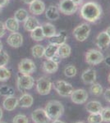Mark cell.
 I'll return each instance as SVG.
<instances>
[{
	"label": "cell",
	"instance_id": "1",
	"mask_svg": "<svg viewBox=\"0 0 110 123\" xmlns=\"http://www.w3.org/2000/svg\"><path fill=\"white\" fill-rule=\"evenodd\" d=\"M102 14V8L99 3L95 2H87L81 9V17L88 22H95Z\"/></svg>",
	"mask_w": 110,
	"mask_h": 123
},
{
	"label": "cell",
	"instance_id": "2",
	"mask_svg": "<svg viewBox=\"0 0 110 123\" xmlns=\"http://www.w3.org/2000/svg\"><path fill=\"white\" fill-rule=\"evenodd\" d=\"M45 111L51 121L58 120L64 112V107L58 100H51L46 104Z\"/></svg>",
	"mask_w": 110,
	"mask_h": 123
},
{
	"label": "cell",
	"instance_id": "3",
	"mask_svg": "<svg viewBox=\"0 0 110 123\" xmlns=\"http://www.w3.org/2000/svg\"><path fill=\"white\" fill-rule=\"evenodd\" d=\"M35 85V80L31 75L22 74L18 73L17 80V86L19 91L25 92L26 90H29L33 88Z\"/></svg>",
	"mask_w": 110,
	"mask_h": 123
},
{
	"label": "cell",
	"instance_id": "4",
	"mask_svg": "<svg viewBox=\"0 0 110 123\" xmlns=\"http://www.w3.org/2000/svg\"><path fill=\"white\" fill-rule=\"evenodd\" d=\"M56 92L62 97H70L74 88L71 84L65 80H58L53 84Z\"/></svg>",
	"mask_w": 110,
	"mask_h": 123
},
{
	"label": "cell",
	"instance_id": "5",
	"mask_svg": "<svg viewBox=\"0 0 110 123\" xmlns=\"http://www.w3.org/2000/svg\"><path fill=\"white\" fill-rule=\"evenodd\" d=\"M91 28L87 23H82L73 30V35L77 41L83 42L89 37Z\"/></svg>",
	"mask_w": 110,
	"mask_h": 123
},
{
	"label": "cell",
	"instance_id": "6",
	"mask_svg": "<svg viewBox=\"0 0 110 123\" xmlns=\"http://www.w3.org/2000/svg\"><path fill=\"white\" fill-rule=\"evenodd\" d=\"M53 83L50 79L46 76H41L36 81V90L40 95H47L50 93Z\"/></svg>",
	"mask_w": 110,
	"mask_h": 123
},
{
	"label": "cell",
	"instance_id": "7",
	"mask_svg": "<svg viewBox=\"0 0 110 123\" xmlns=\"http://www.w3.org/2000/svg\"><path fill=\"white\" fill-rule=\"evenodd\" d=\"M104 54L97 49H90L85 53V61L90 65H93V66L98 65L104 62Z\"/></svg>",
	"mask_w": 110,
	"mask_h": 123
},
{
	"label": "cell",
	"instance_id": "8",
	"mask_svg": "<svg viewBox=\"0 0 110 123\" xmlns=\"http://www.w3.org/2000/svg\"><path fill=\"white\" fill-rule=\"evenodd\" d=\"M58 10L65 15H72L77 11V5L71 0H60Z\"/></svg>",
	"mask_w": 110,
	"mask_h": 123
},
{
	"label": "cell",
	"instance_id": "9",
	"mask_svg": "<svg viewBox=\"0 0 110 123\" xmlns=\"http://www.w3.org/2000/svg\"><path fill=\"white\" fill-rule=\"evenodd\" d=\"M36 69L35 62L29 58H23L18 64V71L20 73L31 75Z\"/></svg>",
	"mask_w": 110,
	"mask_h": 123
},
{
	"label": "cell",
	"instance_id": "10",
	"mask_svg": "<svg viewBox=\"0 0 110 123\" xmlns=\"http://www.w3.org/2000/svg\"><path fill=\"white\" fill-rule=\"evenodd\" d=\"M71 99L72 103L76 104H83L88 99V93L85 90L83 89H78V90H73L71 94Z\"/></svg>",
	"mask_w": 110,
	"mask_h": 123
},
{
	"label": "cell",
	"instance_id": "11",
	"mask_svg": "<svg viewBox=\"0 0 110 123\" xmlns=\"http://www.w3.org/2000/svg\"><path fill=\"white\" fill-rule=\"evenodd\" d=\"M31 118L34 123H49L51 121L43 108H37L33 111Z\"/></svg>",
	"mask_w": 110,
	"mask_h": 123
},
{
	"label": "cell",
	"instance_id": "12",
	"mask_svg": "<svg viewBox=\"0 0 110 123\" xmlns=\"http://www.w3.org/2000/svg\"><path fill=\"white\" fill-rule=\"evenodd\" d=\"M7 43L12 48H15V49L20 48L23 43L22 35L21 33H19L18 31H17V32H12L8 35V37H7Z\"/></svg>",
	"mask_w": 110,
	"mask_h": 123
},
{
	"label": "cell",
	"instance_id": "13",
	"mask_svg": "<svg viewBox=\"0 0 110 123\" xmlns=\"http://www.w3.org/2000/svg\"><path fill=\"white\" fill-rule=\"evenodd\" d=\"M110 44V38L106 31H102L96 37V45L100 50H105Z\"/></svg>",
	"mask_w": 110,
	"mask_h": 123
},
{
	"label": "cell",
	"instance_id": "14",
	"mask_svg": "<svg viewBox=\"0 0 110 123\" xmlns=\"http://www.w3.org/2000/svg\"><path fill=\"white\" fill-rule=\"evenodd\" d=\"M29 11L33 15L38 16L43 14L45 12V4L41 0H35L30 4Z\"/></svg>",
	"mask_w": 110,
	"mask_h": 123
},
{
	"label": "cell",
	"instance_id": "15",
	"mask_svg": "<svg viewBox=\"0 0 110 123\" xmlns=\"http://www.w3.org/2000/svg\"><path fill=\"white\" fill-rule=\"evenodd\" d=\"M96 71L93 68H89L84 71L81 75V80L85 85H92L96 80Z\"/></svg>",
	"mask_w": 110,
	"mask_h": 123
},
{
	"label": "cell",
	"instance_id": "16",
	"mask_svg": "<svg viewBox=\"0 0 110 123\" xmlns=\"http://www.w3.org/2000/svg\"><path fill=\"white\" fill-rule=\"evenodd\" d=\"M18 106V99L15 96H7L4 98L3 102V107L5 110L12 112L15 110Z\"/></svg>",
	"mask_w": 110,
	"mask_h": 123
},
{
	"label": "cell",
	"instance_id": "17",
	"mask_svg": "<svg viewBox=\"0 0 110 123\" xmlns=\"http://www.w3.org/2000/svg\"><path fill=\"white\" fill-rule=\"evenodd\" d=\"M49 39V43L59 46V45L66 43V40L67 39V35L65 31H60L58 34H56L55 35H53V36H52L51 38Z\"/></svg>",
	"mask_w": 110,
	"mask_h": 123
},
{
	"label": "cell",
	"instance_id": "18",
	"mask_svg": "<svg viewBox=\"0 0 110 123\" xmlns=\"http://www.w3.org/2000/svg\"><path fill=\"white\" fill-rule=\"evenodd\" d=\"M33 103H34V98L32 95L25 93V94H23L20 97V98L18 99V106L23 108H31L33 105Z\"/></svg>",
	"mask_w": 110,
	"mask_h": 123
},
{
	"label": "cell",
	"instance_id": "19",
	"mask_svg": "<svg viewBox=\"0 0 110 123\" xmlns=\"http://www.w3.org/2000/svg\"><path fill=\"white\" fill-rule=\"evenodd\" d=\"M38 26H39V21H38V19L35 18V17H30V16L24 21L23 24L24 29L26 31H30V32H31L33 30H35Z\"/></svg>",
	"mask_w": 110,
	"mask_h": 123
},
{
	"label": "cell",
	"instance_id": "20",
	"mask_svg": "<svg viewBox=\"0 0 110 123\" xmlns=\"http://www.w3.org/2000/svg\"><path fill=\"white\" fill-rule=\"evenodd\" d=\"M43 70L48 74H53L58 70V63H56L51 59H47L43 62Z\"/></svg>",
	"mask_w": 110,
	"mask_h": 123
},
{
	"label": "cell",
	"instance_id": "21",
	"mask_svg": "<svg viewBox=\"0 0 110 123\" xmlns=\"http://www.w3.org/2000/svg\"><path fill=\"white\" fill-rule=\"evenodd\" d=\"M85 109L89 113H99L103 109V107L99 101H91L85 105Z\"/></svg>",
	"mask_w": 110,
	"mask_h": 123
},
{
	"label": "cell",
	"instance_id": "22",
	"mask_svg": "<svg viewBox=\"0 0 110 123\" xmlns=\"http://www.w3.org/2000/svg\"><path fill=\"white\" fill-rule=\"evenodd\" d=\"M45 16L50 21H57L59 18V10L55 6H49L48 9L45 10Z\"/></svg>",
	"mask_w": 110,
	"mask_h": 123
},
{
	"label": "cell",
	"instance_id": "23",
	"mask_svg": "<svg viewBox=\"0 0 110 123\" xmlns=\"http://www.w3.org/2000/svg\"><path fill=\"white\" fill-rule=\"evenodd\" d=\"M6 30L10 32H17L19 30V22L14 17H10L6 20L4 22Z\"/></svg>",
	"mask_w": 110,
	"mask_h": 123
},
{
	"label": "cell",
	"instance_id": "24",
	"mask_svg": "<svg viewBox=\"0 0 110 123\" xmlns=\"http://www.w3.org/2000/svg\"><path fill=\"white\" fill-rule=\"evenodd\" d=\"M42 30H43L44 35H45V37H47V38H51L52 36L55 35L57 32H56V28L54 27V25L51 23H44L43 25H41Z\"/></svg>",
	"mask_w": 110,
	"mask_h": 123
},
{
	"label": "cell",
	"instance_id": "25",
	"mask_svg": "<svg viewBox=\"0 0 110 123\" xmlns=\"http://www.w3.org/2000/svg\"><path fill=\"white\" fill-rule=\"evenodd\" d=\"M71 52V49L67 43H63V44L59 45L58 48L57 53L61 57V58H67L70 56Z\"/></svg>",
	"mask_w": 110,
	"mask_h": 123
},
{
	"label": "cell",
	"instance_id": "26",
	"mask_svg": "<svg viewBox=\"0 0 110 123\" xmlns=\"http://www.w3.org/2000/svg\"><path fill=\"white\" fill-rule=\"evenodd\" d=\"M31 37L33 40L35 41H42L45 38V35H44L43 30H42L41 25L36 27L35 30H33L31 32Z\"/></svg>",
	"mask_w": 110,
	"mask_h": 123
},
{
	"label": "cell",
	"instance_id": "27",
	"mask_svg": "<svg viewBox=\"0 0 110 123\" xmlns=\"http://www.w3.org/2000/svg\"><path fill=\"white\" fill-rule=\"evenodd\" d=\"M58 48V45L49 43L47 47L45 48V54H44V56L47 59H51L52 57H53L57 53Z\"/></svg>",
	"mask_w": 110,
	"mask_h": 123
},
{
	"label": "cell",
	"instance_id": "28",
	"mask_svg": "<svg viewBox=\"0 0 110 123\" xmlns=\"http://www.w3.org/2000/svg\"><path fill=\"white\" fill-rule=\"evenodd\" d=\"M31 54L35 58H41L45 54V47L41 44H36L31 49Z\"/></svg>",
	"mask_w": 110,
	"mask_h": 123
},
{
	"label": "cell",
	"instance_id": "29",
	"mask_svg": "<svg viewBox=\"0 0 110 123\" xmlns=\"http://www.w3.org/2000/svg\"><path fill=\"white\" fill-rule=\"evenodd\" d=\"M28 17H29L28 12L24 8H20L14 13V18L18 22H24L27 19Z\"/></svg>",
	"mask_w": 110,
	"mask_h": 123
},
{
	"label": "cell",
	"instance_id": "30",
	"mask_svg": "<svg viewBox=\"0 0 110 123\" xmlns=\"http://www.w3.org/2000/svg\"><path fill=\"white\" fill-rule=\"evenodd\" d=\"M90 90H91V94L93 95H95V96H99V95H101L104 92L103 87H102V85L100 84H99V83H93L91 86Z\"/></svg>",
	"mask_w": 110,
	"mask_h": 123
},
{
	"label": "cell",
	"instance_id": "31",
	"mask_svg": "<svg viewBox=\"0 0 110 123\" xmlns=\"http://www.w3.org/2000/svg\"><path fill=\"white\" fill-rule=\"evenodd\" d=\"M64 75L67 77H69V78H71V77H74L77 75V67L73 65H68L64 68Z\"/></svg>",
	"mask_w": 110,
	"mask_h": 123
},
{
	"label": "cell",
	"instance_id": "32",
	"mask_svg": "<svg viewBox=\"0 0 110 123\" xmlns=\"http://www.w3.org/2000/svg\"><path fill=\"white\" fill-rule=\"evenodd\" d=\"M12 74L10 70L5 67H0V81H6L10 79Z\"/></svg>",
	"mask_w": 110,
	"mask_h": 123
},
{
	"label": "cell",
	"instance_id": "33",
	"mask_svg": "<svg viewBox=\"0 0 110 123\" xmlns=\"http://www.w3.org/2000/svg\"><path fill=\"white\" fill-rule=\"evenodd\" d=\"M88 123H102L103 122V119L102 116L99 113H90L89 117L87 118Z\"/></svg>",
	"mask_w": 110,
	"mask_h": 123
},
{
	"label": "cell",
	"instance_id": "34",
	"mask_svg": "<svg viewBox=\"0 0 110 123\" xmlns=\"http://www.w3.org/2000/svg\"><path fill=\"white\" fill-rule=\"evenodd\" d=\"M13 89L9 87L8 85H3L0 87V94L3 96H13Z\"/></svg>",
	"mask_w": 110,
	"mask_h": 123
},
{
	"label": "cell",
	"instance_id": "35",
	"mask_svg": "<svg viewBox=\"0 0 110 123\" xmlns=\"http://www.w3.org/2000/svg\"><path fill=\"white\" fill-rule=\"evenodd\" d=\"M100 114L102 116V119H103V122L110 123V107L103 108Z\"/></svg>",
	"mask_w": 110,
	"mask_h": 123
},
{
	"label": "cell",
	"instance_id": "36",
	"mask_svg": "<svg viewBox=\"0 0 110 123\" xmlns=\"http://www.w3.org/2000/svg\"><path fill=\"white\" fill-rule=\"evenodd\" d=\"M9 61V56L5 51H0V67H5Z\"/></svg>",
	"mask_w": 110,
	"mask_h": 123
},
{
	"label": "cell",
	"instance_id": "37",
	"mask_svg": "<svg viewBox=\"0 0 110 123\" xmlns=\"http://www.w3.org/2000/svg\"><path fill=\"white\" fill-rule=\"evenodd\" d=\"M13 123H29V120L26 115L18 114L13 117Z\"/></svg>",
	"mask_w": 110,
	"mask_h": 123
},
{
	"label": "cell",
	"instance_id": "38",
	"mask_svg": "<svg viewBox=\"0 0 110 123\" xmlns=\"http://www.w3.org/2000/svg\"><path fill=\"white\" fill-rule=\"evenodd\" d=\"M5 33H6V27L4 25V22L0 21V38L4 36Z\"/></svg>",
	"mask_w": 110,
	"mask_h": 123
},
{
	"label": "cell",
	"instance_id": "39",
	"mask_svg": "<svg viewBox=\"0 0 110 123\" xmlns=\"http://www.w3.org/2000/svg\"><path fill=\"white\" fill-rule=\"evenodd\" d=\"M104 99L110 104V89H107L105 90V92L104 93Z\"/></svg>",
	"mask_w": 110,
	"mask_h": 123
},
{
	"label": "cell",
	"instance_id": "40",
	"mask_svg": "<svg viewBox=\"0 0 110 123\" xmlns=\"http://www.w3.org/2000/svg\"><path fill=\"white\" fill-rule=\"evenodd\" d=\"M51 60H52V61H53V62H56V63H59L60 62H61L62 58H61V57H60L59 55L58 54V53H56L54 56L52 57Z\"/></svg>",
	"mask_w": 110,
	"mask_h": 123
},
{
	"label": "cell",
	"instance_id": "41",
	"mask_svg": "<svg viewBox=\"0 0 110 123\" xmlns=\"http://www.w3.org/2000/svg\"><path fill=\"white\" fill-rule=\"evenodd\" d=\"M9 3V0H0V7H3L7 6Z\"/></svg>",
	"mask_w": 110,
	"mask_h": 123
},
{
	"label": "cell",
	"instance_id": "42",
	"mask_svg": "<svg viewBox=\"0 0 110 123\" xmlns=\"http://www.w3.org/2000/svg\"><path fill=\"white\" fill-rule=\"evenodd\" d=\"M104 61L105 62V63H106V65H107V66L110 67V56H108L107 57H104Z\"/></svg>",
	"mask_w": 110,
	"mask_h": 123
},
{
	"label": "cell",
	"instance_id": "43",
	"mask_svg": "<svg viewBox=\"0 0 110 123\" xmlns=\"http://www.w3.org/2000/svg\"><path fill=\"white\" fill-rule=\"evenodd\" d=\"M71 1H72L76 5L78 6V5H81V3H82L83 0H71Z\"/></svg>",
	"mask_w": 110,
	"mask_h": 123
},
{
	"label": "cell",
	"instance_id": "44",
	"mask_svg": "<svg viewBox=\"0 0 110 123\" xmlns=\"http://www.w3.org/2000/svg\"><path fill=\"white\" fill-rule=\"evenodd\" d=\"M21 1L23 2L24 3H26V4H31V3H33L35 0H21Z\"/></svg>",
	"mask_w": 110,
	"mask_h": 123
},
{
	"label": "cell",
	"instance_id": "45",
	"mask_svg": "<svg viewBox=\"0 0 110 123\" xmlns=\"http://www.w3.org/2000/svg\"><path fill=\"white\" fill-rule=\"evenodd\" d=\"M52 123H65V122H63V121H60V120H58H58L53 121V122H52Z\"/></svg>",
	"mask_w": 110,
	"mask_h": 123
},
{
	"label": "cell",
	"instance_id": "46",
	"mask_svg": "<svg viewBox=\"0 0 110 123\" xmlns=\"http://www.w3.org/2000/svg\"><path fill=\"white\" fill-rule=\"evenodd\" d=\"M3 109L0 107V121H1L2 117H3Z\"/></svg>",
	"mask_w": 110,
	"mask_h": 123
},
{
	"label": "cell",
	"instance_id": "47",
	"mask_svg": "<svg viewBox=\"0 0 110 123\" xmlns=\"http://www.w3.org/2000/svg\"><path fill=\"white\" fill-rule=\"evenodd\" d=\"M105 31H106V33L108 34V35H109V38H110V26H109V27H108L107 30H106Z\"/></svg>",
	"mask_w": 110,
	"mask_h": 123
},
{
	"label": "cell",
	"instance_id": "48",
	"mask_svg": "<svg viewBox=\"0 0 110 123\" xmlns=\"http://www.w3.org/2000/svg\"><path fill=\"white\" fill-rule=\"evenodd\" d=\"M2 50H3V43L0 40V51H2Z\"/></svg>",
	"mask_w": 110,
	"mask_h": 123
},
{
	"label": "cell",
	"instance_id": "49",
	"mask_svg": "<svg viewBox=\"0 0 110 123\" xmlns=\"http://www.w3.org/2000/svg\"><path fill=\"white\" fill-rule=\"evenodd\" d=\"M108 80H109V82L110 83V73H109V76H108Z\"/></svg>",
	"mask_w": 110,
	"mask_h": 123
},
{
	"label": "cell",
	"instance_id": "50",
	"mask_svg": "<svg viewBox=\"0 0 110 123\" xmlns=\"http://www.w3.org/2000/svg\"><path fill=\"white\" fill-rule=\"evenodd\" d=\"M74 123H85V122H76Z\"/></svg>",
	"mask_w": 110,
	"mask_h": 123
},
{
	"label": "cell",
	"instance_id": "51",
	"mask_svg": "<svg viewBox=\"0 0 110 123\" xmlns=\"http://www.w3.org/2000/svg\"><path fill=\"white\" fill-rule=\"evenodd\" d=\"M0 123H7V122H1V121H0Z\"/></svg>",
	"mask_w": 110,
	"mask_h": 123
},
{
	"label": "cell",
	"instance_id": "52",
	"mask_svg": "<svg viewBox=\"0 0 110 123\" xmlns=\"http://www.w3.org/2000/svg\"><path fill=\"white\" fill-rule=\"evenodd\" d=\"M1 11H2V7H0V12H1Z\"/></svg>",
	"mask_w": 110,
	"mask_h": 123
}]
</instances>
